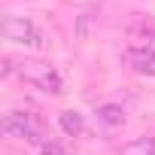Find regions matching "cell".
<instances>
[{
  "mask_svg": "<svg viewBox=\"0 0 155 155\" xmlns=\"http://www.w3.org/2000/svg\"><path fill=\"white\" fill-rule=\"evenodd\" d=\"M15 73L28 85H34L46 94H61V73L46 58H21V61H15Z\"/></svg>",
  "mask_w": 155,
  "mask_h": 155,
  "instance_id": "6da1fadb",
  "label": "cell"
},
{
  "mask_svg": "<svg viewBox=\"0 0 155 155\" xmlns=\"http://www.w3.org/2000/svg\"><path fill=\"white\" fill-rule=\"evenodd\" d=\"M3 134H6V137L28 140V143H37V146H43V143L49 140L46 122H43L34 110H9V113L3 116Z\"/></svg>",
  "mask_w": 155,
  "mask_h": 155,
  "instance_id": "7a4b0ae2",
  "label": "cell"
},
{
  "mask_svg": "<svg viewBox=\"0 0 155 155\" xmlns=\"http://www.w3.org/2000/svg\"><path fill=\"white\" fill-rule=\"evenodd\" d=\"M3 37L15 46H43V34H40L37 21L28 18V15H6Z\"/></svg>",
  "mask_w": 155,
  "mask_h": 155,
  "instance_id": "3957f363",
  "label": "cell"
},
{
  "mask_svg": "<svg viewBox=\"0 0 155 155\" xmlns=\"http://www.w3.org/2000/svg\"><path fill=\"white\" fill-rule=\"evenodd\" d=\"M128 49H149L155 52V18L134 12L131 25H128Z\"/></svg>",
  "mask_w": 155,
  "mask_h": 155,
  "instance_id": "277c9868",
  "label": "cell"
},
{
  "mask_svg": "<svg viewBox=\"0 0 155 155\" xmlns=\"http://www.w3.org/2000/svg\"><path fill=\"white\" fill-rule=\"evenodd\" d=\"M128 64L143 76H155V52L149 49H128Z\"/></svg>",
  "mask_w": 155,
  "mask_h": 155,
  "instance_id": "5b68a950",
  "label": "cell"
},
{
  "mask_svg": "<svg viewBox=\"0 0 155 155\" xmlns=\"http://www.w3.org/2000/svg\"><path fill=\"white\" fill-rule=\"evenodd\" d=\"M58 125H61V131L67 137H79L85 131V119H82V113H76V110H64L58 116Z\"/></svg>",
  "mask_w": 155,
  "mask_h": 155,
  "instance_id": "8992f818",
  "label": "cell"
},
{
  "mask_svg": "<svg viewBox=\"0 0 155 155\" xmlns=\"http://www.w3.org/2000/svg\"><path fill=\"white\" fill-rule=\"evenodd\" d=\"M119 155H155V137H137V140H128L122 149H119Z\"/></svg>",
  "mask_w": 155,
  "mask_h": 155,
  "instance_id": "52a82bcc",
  "label": "cell"
},
{
  "mask_svg": "<svg viewBox=\"0 0 155 155\" xmlns=\"http://www.w3.org/2000/svg\"><path fill=\"white\" fill-rule=\"evenodd\" d=\"M97 119L110 128H119V125H125V107L122 104H104V107H97Z\"/></svg>",
  "mask_w": 155,
  "mask_h": 155,
  "instance_id": "ba28073f",
  "label": "cell"
},
{
  "mask_svg": "<svg viewBox=\"0 0 155 155\" xmlns=\"http://www.w3.org/2000/svg\"><path fill=\"white\" fill-rule=\"evenodd\" d=\"M40 149H43V155H73V152H70L61 140H46Z\"/></svg>",
  "mask_w": 155,
  "mask_h": 155,
  "instance_id": "9c48e42d",
  "label": "cell"
}]
</instances>
